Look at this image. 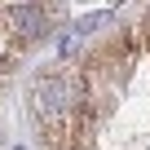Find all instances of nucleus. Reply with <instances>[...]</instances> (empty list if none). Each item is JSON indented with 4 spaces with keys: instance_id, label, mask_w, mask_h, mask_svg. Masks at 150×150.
I'll return each mask as SVG.
<instances>
[{
    "instance_id": "f257e3e1",
    "label": "nucleus",
    "mask_w": 150,
    "mask_h": 150,
    "mask_svg": "<svg viewBox=\"0 0 150 150\" xmlns=\"http://www.w3.org/2000/svg\"><path fill=\"white\" fill-rule=\"evenodd\" d=\"M35 110L44 115V124H49V128H62V124H66V110H71V93H66V80L40 75V80H35Z\"/></svg>"
},
{
    "instance_id": "f03ea898",
    "label": "nucleus",
    "mask_w": 150,
    "mask_h": 150,
    "mask_svg": "<svg viewBox=\"0 0 150 150\" xmlns=\"http://www.w3.org/2000/svg\"><path fill=\"white\" fill-rule=\"evenodd\" d=\"M9 22H13L18 40H35V35L44 31V13H40L35 5H13V9H9Z\"/></svg>"
},
{
    "instance_id": "7ed1b4c3",
    "label": "nucleus",
    "mask_w": 150,
    "mask_h": 150,
    "mask_svg": "<svg viewBox=\"0 0 150 150\" xmlns=\"http://www.w3.org/2000/svg\"><path fill=\"white\" fill-rule=\"evenodd\" d=\"M141 40H146V44H150V18H146V22H141Z\"/></svg>"
}]
</instances>
